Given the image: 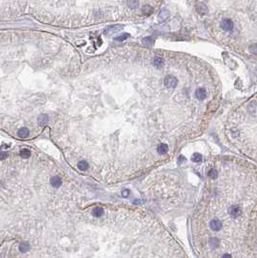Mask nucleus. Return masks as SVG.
Here are the masks:
<instances>
[{
  "mask_svg": "<svg viewBox=\"0 0 257 258\" xmlns=\"http://www.w3.org/2000/svg\"><path fill=\"white\" fill-rule=\"evenodd\" d=\"M130 195V190H122V196L123 197H128Z\"/></svg>",
  "mask_w": 257,
  "mask_h": 258,
  "instance_id": "bb28decb",
  "label": "nucleus"
},
{
  "mask_svg": "<svg viewBox=\"0 0 257 258\" xmlns=\"http://www.w3.org/2000/svg\"><path fill=\"white\" fill-rule=\"evenodd\" d=\"M123 29V25H112V26H109L107 29H106V32L108 33H115V32H118Z\"/></svg>",
  "mask_w": 257,
  "mask_h": 258,
  "instance_id": "4468645a",
  "label": "nucleus"
},
{
  "mask_svg": "<svg viewBox=\"0 0 257 258\" xmlns=\"http://www.w3.org/2000/svg\"><path fill=\"white\" fill-rule=\"evenodd\" d=\"M207 96V91L205 88H198L195 91V98L197 100H204Z\"/></svg>",
  "mask_w": 257,
  "mask_h": 258,
  "instance_id": "423d86ee",
  "label": "nucleus"
},
{
  "mask_svg": "<svg viewBox=\"0 0 257 258\" xmlns=\"http://www.w3.org/2000/svg\"><path fill=\"white\" fill-rule=\"evenodd\" d=\"M88 163H86V161H80V163H77V167L80 168V170H86L88 168Z\"/></svg>",
  "mask_w": 257,
  "mask_h": 258,
  "instance_id": "aec40b11",
  "label": "nucleus"
},
{
  "mask_svg": "<svg viewBox=\"0 0 257 258\" xmlns=\"http://www.w3.org/2000/svg\"><path fill=\"white\" fill-rule=\"evenodd\" d=\"M241 213H242V211H241V208H240L239 206H232V207H230V209H229V214H230V216L231 217H239L240 215H241Z\"/></svg>",
  "mask_w": 257,
  "mask_h": 258,
  "instance_id": "20e7f679",
  "label": "nucleus"
},
{
  "mask_svg": "<svg viewBox=\"0 0 257 258\" xmlns=\"http://www.w3.org/2000/svg\"><path fill=\"white\" fill-rule=\"evenodd\" d=\"M248 109V112L252 115V116H257V102H249Z\"/></svg>",
  "mask_w": 257,
  "mask_h": 258,
  "instance_id": "0eeeda50",
  "label": "nucleus"
},
{
  "mask_svg": "<svg viewBox=\"0 0 257 258\" xmlns=\"http://www.w3.org/2000/svg\"><path fill=\"white\" fill-rule=\"evenodd\" d=\"M210 227L213 231H219L222 228V222L219 220H212L210 222Z\"/></svg>",
  "mask_w": 257,
  "mask_h": 258,
  "instance_id": "7ed1b4c3",
  "label": "nucleus"
},
{
  "mask_svg": "<svg viewBox=\"0 0 257 258\" xmlns=\"http://www.w3.org/2000/svg\"><path fill=\"white\" fill-rule=\"evenodd\" d=\"M192 161H193V163H200V161H202V156L198 153L193 154L192 157Z\"/></svg>",
  "mask_w": 257,
  "mask_h": 258,
  "instance_id": "a211bd4d",
  "label": "nucleus"
},
{
  "mask_svg": "<svg viewBox=\"0 0 257 258\" xmlns=\"http://www.w3.org/2000/svg\"><path fill=\"white\" fill-rule=\"evenodd\" d=\"M153 65L155 66V67L156 68H158V69H160V68H163V65H164V60L163 58H160V57H156L153 60Z\"/></svg>",
  "mask_w": 257,
  "mask_h": 258,
  "instance_id": "9d476101",
  "label": "nucleus"
},
{
  "mask_svg": "<svg viewBox=\"0 0 257 258\" xmlns=\"http://www.w3.org/2000/svg\"><path fill=\"white\" fill-rule=\"evenodd\" d=\"M128 5L130 6L131 8L134 9V8H136L138 6V2L137 1H131V2H128Z\"/></svg>",
  "mask_w": 257,
  "mask_h": 258,
  "instance_id": "a878e982",
  "label": "nucleus"
},
{
  "mask_svg": "<svg viewBox=\"0 0 257 258\" xmlns=\"http://www.w3.org/2000/svg\"><path fill=\"white\" fill-rule=\"evenodd\" d=\"M142 42L145 45H152L154 44V39L152 37H147V38H144Z\"/></svg>",
  "mask_w": 257,
  "mask_h": 258,
  "instance_id": "412c9836",
  "label": "nucleus"
},
{
  "mask_svg": "<svg viewBox=\"0 0 257 258\" xmlns=\"http://www.w3.org/2000/svg\"><path fill=\"white\" fill-rule=\"evenodd\" d=\"M6 157H7V154L4 152H0V158H5Z\"/></svg>",
  "mask_w": 257,
  "mask_h": 258,
  "instance_id": "c85d7f7f",
  "label": "nucleus"
},
{
  "mask_svg": "<svg viewBox=\"0 0 257 258\" xmlns=\"http://www.w3.org/2000/svg\"><path fill=\"white\" fill-rule=\"evenodd\" d=\"M163 83L167 88H175L178 83V80L173 75H167V77H164Z\"/></svg>",
  "mask_w": 257,
  "mask_h": 258,
  "instance_id": "f257e3e1",
  "label": "nucleus"
},
{
  "mask_svg": "<svg viewBox=\"0 0 257 258\" xmlns=\"http://www.w3.org/2000/svg\"><path fill=\"white\" fill-rule=\"evenodd\" d=\"M18 249H19V251H21V252H22V253L27 252V251H28L29 249H30V244H29L28 242H22V243L19 244Z\"/></svg>",
  "mask_w": 257,
  "mask_h": 258,
  "instance_id": "6e6552de",
  "label": "nucleus"
},
{
  "mask_svg": "<svg viewBox=\"0 0 257 258\" xmlns=\"http://www.w3.org/2000/svg\"><path fill=\"white\" fill-rule=\"evenodd\" d=\"M209 244H210L211 247L215 249V247H217V246H219V240H217V238H211L210 241H209Z\"/></svg>",
  "mask_w": 257,
  "mask_h": 258,
  "instance_id": "6ab92c4d",
  "label": "nucleus"
},
{
  "mask_svg": "<svg viewBox=\"0 0 257 258\" xmlns=\"http://www.w3.org/2000/svg\"><path fill=\"white\" fill-rule=\"evenodd\" d=\"M153 8L151 7V6H148V5H145V6H143V8H142V13L144 15H146V16H149V15H151L153 13Z\"/></svg>",
  "mask_w": 257,
  "mask_h": 258,
  "instance_id": "f3484780",
  "label": "nucleus"
},
{
  "mask_svg": "<svg viewBox=\"0 0 257 258\" xmlns=\"http://www.w3.org/2000/svg\"><path fill=\"white\" fill-rule=\"evenodd\" d=\"M18 134L21 138H26L29 135V130L27 128H22L18 131Z\"/></svg>",
  "mask_w": 257,
  "mask_h": 258,
  "instance_id": "ddd939ff",
  "label": "nucleus"
},
{
  "mask_svg": "<svg viewBox=\"0 0 257 258\" xmlns=\"http://www.w3.org/2000/svg\"><path fill=\"white\" fill-rule=\"evenodd\" d=\"M167 151H168V146H167L166 144L164 143H161L159 145V147H158V153L160 154V155H164L167 153Z\"/></svg>",
  "mask_w": 257,
  "mask_h": 258,
  "instance_id": "f8f14e48",
  "label": "nucleus"
},
{
  "mask_svg": "<svg viewBox=\"0 0 257 258\" xmlns=\"http://www.w3.org/2000/svg\"><path fill=\"white\" fill-rule=\"evenodd\" d=\"M178 161H179V163H184V161H186V158L181 155V156L179 157V158H178Z\"/></svg>",
  "mask_w": 257,
  "mask_h": 258,
  "instance_id": "cd10ccee",
  "label": "nucleus"
},
{
  "mask_svg": "<svg viewBox=\"0 0 257 258\" xmlns=\"http://www.w3.org/2000/svg\"><path fill=\"white\" fill-rule=\"evenodd\" d=\"M21 156L22 158H29V157H30V151H28L27 149H23V150L21 152Z\"/></svg>",
  "mask_w": 257,
  "mask_h": 258,
  "instance_id": "b1692460",
  "label": "nucleus"
},
{
  "mask_svg": "<svg viewBox=\"0 0 257 258\" xmlns=\"http://www.w3.org/2000/svg\"><path fill=\"white\" fill-rule=\"evenodd\" d=\"M48 118L47 115H45V114L41 115V116H39V118H38V123H39V125H41V126L45 125L48 123Z\"/></svg>",
  "mask_w": 257,
  "mask_h": 258,
  "instance_id": "dca6fc26",
  "label": "nucleus"
},
{
  "mask_svg": "<svg viewBox=\"0 0 257 258\" xmlns=\"http://www.w3.org/2000/svg\"><path fill=\"white\" fill-rule=\"evenodd\" d=\"M168 16H169V12L167 11V10H163L159 16V21H163L164 19H166L167 18H168Z\"/></svg>",
  "mask_w": 257,
  "mask_h": 258,
  "instance_id": "2eb2a0df",
  "label": "nucleus"
},
{
  "mask_svg": "<svg viewBox=\"0 0 257 258\" xmlns=\"http://www.w3.org/2000/svg\"><path fill=\"white\" fill-rule=\"evenodd\" d=\"M128 37H130V35H128V33H124V34H122V35L115 38V40H117V41H124V40H126Z\"/></svg>",
  "mask_w": 257,
  "mask_h": 258,
  "instance_id": "393cba45",
  "label": "nucleus"
},
{
  "mask_svg": "<svg viewBox=\"0 0 257 258\" xmlns=\"http://www.w3.org/2000/svg\"><path fill=\"white\" fill-rule=\"evenodd\" d=\"M92 215L96 217H100L104 215V209L102 207H96L92 210Z\"/></svg>",
  "mask_w": 257,
  "mask_h": 258,
  "instance_id": "9b49d317",
  "label": "nucleus"
},
{
  "mask_svg": "<svg viewBox=\"0 0 257 258\" xmlns=\"http://www.w3.org/2000/svg\"><path fill=\"white\" fill-rule=\"evenodd\" d=\"M50 184H51V186H52V187H54V188H59V187L61 186V184H62L61 178H60V177H58V176H53V177H51V179H50Z\"/></svg>",
  "mask_w": 257,
  "mask_h": 258,
  "instance_id": "1a4fd4ad",
  "label": "nucleus"
},
{
  "mask_svg": "<svg viewBox=\"0 0 257 258\" xmlns=\"http://www.w3.org/2000/svg\"><path fill=\"white\" fill-rule=\"evenodd\" d=\"M222 258H232V256L230 255V254H223V255L222 256Z\"/></svg>",
  "mask_w": 257,
  "mask_h": 258,
  "instance_id": "c756f323",
  "label": "nucleus"
},
{
  "mask_svg": "<svg viewBox=\"0 0 257 258\" xmlns=\"http://www.w3.org/2000/svg\"><path fill=\"white\" fill-rule=\"evenodd\" d=\"M208 176L210 178H212V179H216V178L217 177V171L216 169H211L208 172Z\"/></svg>",
  "mask_w": 257,
  "mask_h": 258,
  "instance_id": "5701e85b",
  "label": "nucleus"
},
{
  "mask_svg": "<svg viewBox=\"0 0 257 258\" xmlns=\"http://www.w3.org/2000/svg\"><path fill=\"white\" fill-rule=\"evenodd\" d=\"M248 50H249L250 53L257 55V44H253V45H250V47L248 48Z\"/></svg>",
  "mask_w": 257,
  "mask_h": 258,
  "instance_id": "4be33fe9",
  "label": "nucleus"
},
{
  "mask_svg": "<svg viewBox=\"0 0 257 258\" xmlns=\"http://www.w3.org/2000/svg\"><path fill=\"white\" fill-rule=\"evenodd\" d=\"M220 26H222V28L223 29V30L225 31H230L233 29V21H231V19L229 18H223L222 22H220Z\"/></svg>",
  "mask_w": 257,
  "mask_h": 258,
  "instance_id": "f03ea898",
  "label": "nucleus"
},
{
  "mask_svg": "<svg viewBox=\"0 0 257 258\" xmlns=\"http://www.w3.org/2000/svg\"><path fill=\"white\" fill-rule=\"evenodd\" d=\"M196 11L198 12V14H200L201 16H204L207 14L208 9H207V6L204 4V3L200 2V3H197L196 4Z\"/></svg>",
  "mask_w": 257,
  "mask_h": 258,
  "instance_id": "39448f33",
  "label": "nucleus"
}]
</instances>
